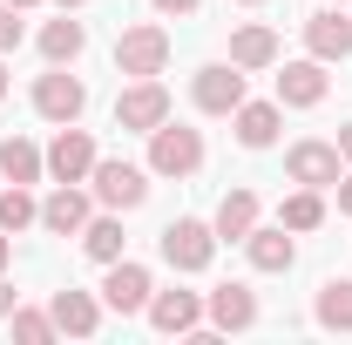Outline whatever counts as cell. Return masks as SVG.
<instances>
[{
    "instance_id": "1",
    "label": "cell",
    "mask_w": 352,
    "mask_h": 345,
    "mask_svg": "<svg viewBox=\"0 0 352 345\" xmlns=\"http://www.w3.org/2000/svg\"><path fill=\"white\" fill-rule=\"evenodd\" d=\"M149 170L156 176H197L204 170V135L183 122H156L149 129Z\"/></svg>"
},
{
    "instance_id": "2",
    "label": "cell",
    "mask_w": 352,
    "mask_h": 345,
    "mask_svg": "<svg viewBox=\"0 0 352 345\" xmlns=\"http://www.w3.org/2000/svg\"><path fill=\"white\" fill-rule=\"evenodd\" d=\"M156 122H170V88L156 82V75H135L122 95H116V129H135L149 135Z\"/></svg>"
},
{
    "instance_id": "3",
    "label": "cell",
    "mask_w": 352,
    "mask_h": 345,
    "mask_svg": "<svg viewBox=\"0 0 352 345\" xmlns=\"http://www.w3.org/2000/svg\"><path fill=\"white\" fill-rule=\"evenodd\" d=\"M156 244H163V264H176V271H204V264L217 258V230L204 216H176Z\"/></svg>"
},
{
    "instance_id": "4",
    "label": "cell",
    "mask_w": 352,
    "mask_h": 345,
    "mask_svg": "<svg viewBox=\"0 0 352 345\" xmlns=\"http://www.w3.org/2000/svg\"><path fill=\"white\" fill-rule=\"evenodd\" d=\"M190 95H197L204 115H237V102H244V68H237V61H210V68H197Z\"/></svg>"
},
{
    "instance_id": "5",
    "label": "cell",
    "mask_w": 352,
    "mask_h": 345,
    "mask_svg": "<svg viewBox=\"0 0 352 345\" xmlns=\"http://www.w3.org/2000/svg\"><path fill=\"white\" fill-rule=\"evenodd\" d=\"M88 183H95V197H102L109 210H135V203L149 197V170H135V163H116V156H109V163L95 156Z\"/></svg>"
},
{
    "instance_id": "6",
    "label": "cell",
    "mask_w": 352,
    "mask_h": 345,
    "mask_svg": "<svg viewBox=\"0 0 352 345\" xmlns=\"http://www.w3.org/2000/svg\"><path fill=\"white\" fill-rule=\"evenodd\" d=\"M163 61H170V34L163 27H122V41H116V68L122 75H163Z\"/></svg>"
},
{
    "instance_id": "7",
    "label": "cell",
    "mask_w": 352,
    "mask_h": 345,
    "mask_svg": "<svg viewBox=\"0 0 352 345\" xmlns=\"http://www.w3.org/2000/svg\"><path fill=\"white\" fill-rule=\"evenodd\" d=\"M285 176L305 183V190H332V183H339V142H292Z\"/></svg>"
},
{
    "instance_id": "8",
    "label": "cell",
    "mask_w": 352,
    "mask_h": 345,
    "mask_svg": "<svg viewBox=\"0 0 352 345\" xmlns=\"http://www.w3.org/2000/svg\"><path fill=\"white\" fill-rule=\"evenodd\" d=\"M88 170H95V142H88V129L61 122V135L47 142V176H54V183H82Z\"/></svg>"
},
{
    "instance_id": "9",
    "label": "cell",
    "mask_w": 352,
    "mask_h": 345,
    "mask_svg": "<svg viewBox=\"0 0 352 345\" xmlns=\"http://www.w3.org/2000/svg\"><path fill=\"white\" fill-rule=\"evenodd\" d=\"M34 109H41L47 122H75L88 109V88L75 82V75H61V68H47L41 82H34Z\"/></svg>"
},
{
    "instance_id": "10",
    "label": "cell",
    "mask_w": 352,
    "mask_h": 345,
    "mask_svg": "<svg viewBox=\"0 0 352 345\" xmlns=\"http://www.w3.org/2000/svg\"><path fill=\"white\" fill-rule=\"evenodd\" d=\"M278 102H285V109H318V102H325V61H318V54H311V61H285Z\"/></svg>"
},
{
    "instance_id": "11",
    "label": "cell",
    "mask_w": 352,
    "mask_h": 345,
    "mask_svg": "<svg viewBox=\"0 0 352 345\" xmlns=\"http://www.w3.org/2000/svg\"><path fill=\"white\" fill-rule=\"evenodd\" d=\"M149 291H156V285H149V271H142V264H109V285H102V298H109V311H122V318H129V311H149Z\"/></svg>"
},
{
    "instance_id": "12",
    "label": "cell",
    "mask_w": 352,
    "mask_h": 345,
    "mask_svg": "<svg viewBox=\"0 0 352 345\" xmlns=\"http://www.w3.org/2000/svg\"><path fill=\"white\" fill-rule=\"evenodd\" d=\"M149 325L156 332H197L204 325V298L197 291H149Z\"/></svg>"
},
{
    "instance_id": "13",
    "label": "cell",
    "mask_w": 352,
    "mask_h": 345,
    "mask_svg": "<svg viewBox=\"0 0 352 345\" xmlns=\"http://www.w3.org/2000/svg\"><path fill=\"white\" fill-rule=\"evenodd\" d=\"M305 47L318 54V61H346V54H352V21L339 14V7L311 14V21H305Z\"/></svg>"
},
{
    "instance_id": "14",
    "label": "cell",
    "mask_w": 352,
    "mask_h": 345,
    "mask_svg": "<svg viewBox=\"0 0 352 345\" xmlns=\"http://www.w3.org/2000/svg\"><path fill=\"white\" fill-rule=\"evenodd\" d=\"M47 318H54V332H68V339H95V325H102V304L88 298V291H54Z\"/></svg>"
},
{
    "instance_id": "15",
    "label": "cell",
    "mask_w": 352,
    "mask_h": 345,
    "mask_svg": "<svg viewBox=\"0 0 352 345\" xmlns=\"http://www.w3.org/2000/svg\"><path fill=\"white\" fill-rule=\"evenodd\" d=\"M204 311H210L217 332H244V325H258V298H251V285H217Z\"/></svg>"
},
{
    "instance_id": "16",
    "label": "cell",
    "mask_w": 352,
    "mask_h": 345,
    "mask_svg": "<svg viewBox=\"0 0 352 345\" xmlns=\"http://www.w3.org/2000/svg\"><path fill=\"white\" fill-rule=\"evenodd\" d=\"M41 230H54V237H82L88 230V197L75 190V183H61V190L41 203Z\"/></svg>"
},
{
    "instance_id": "17",
    "label": "cell",
    "mask_w": 352,
    "mask_h": 345,
    "mask_svg": "<svg viewBox=\"0 0 352 345\" xmlns=\"http://www.w3.org/2000/svg\"><path fill=\"white\" fill-rule=\"evenodd\" d=\"M210 230H217V244H244V237L258 230V197H251V190H230L217 203V223H210Z\"/></svg>"
},
{
    "instance_id": "18",
    "label": "cell",
    "mask_w": 352,
    "mask_h": 345,
    "mask_svg": "<svg viewBox=\"0 0 352 345\" xmlns=\"http://www.w3.org/2000/svg\"><path fill=\"white\" fill-rule=\"evenodd\" d=\"M237 142L244 149H271L278 142V102H237Z\"/></svg>"
},
{
    "instance_id": "19",
    "label": "cell",
    "mask_w": 352,
    "mask_h": 345,
    "mask_svg": "<svg viewBox=\"0 0 352 345\" xmlns=\"http://www.w3.org/2000/svg\"><path fill=\"white\" fill-rule=\"evenodd\" d=\"M244 251H251L258 271H292V258H298V244L285 237V223H278V230H251V237H244Z\"/></svg>"
},
{
    "instance_id": "20",
    "label": "cell",
    "mask_w": 352,
    "mask_h": 345,
    "mask_svg": "<svg viewBox=\"0 0 352 345\" xmlns=\"http://www.w3.org/2000/svg\"><path fill=\"white\" fill-rule=\"evenodd\" d=\"M41 170H47V156L28 135H7V142H0V176H7V183H34Z\"/></svg>"
},
{
    "instance_id": "21",
    "label": "cell",
    "mask_w": 352,
    "mask_h": 345,
    "mask_svg": "<svg viewBox=\"0 0 352 345\" xmlns=\"http://www.w3.org/2000/svg\"><path fill=\"white\" fill-rule=\"evenodd\" d=\"M230 61H237V68H271V61H278V34H271V27H237V34H230Z\"/></svg>"
},
{
    "instance_id": "22",
    "label": "cell",
    "mask_w": 352,
    "mask_h": 345,
    "mask_svg": "<svg viewBox=\"0 0 352 345\" xmlns=\"http://www.w3.org/2000/svg\"><path fill=\"white\" fill-rule=\"evenodd\" d=\"M82 47H88V27H82V21H68V14H61V21H47V27H41V54L54 61V68H61V61H75Z\"/></svg>"
},
{
    "instance_id": "23",
    "label": "cell",
    "mask_w": 352,
    "mask_h": 345,
    "mask_svg": "<svg viewBox=\"0 0 352 345\" xmlns=\"http://www.w3.org/2000/svg\"><path fill=\"white\" fill-rule=\"evenodd\" d=\"M122 244H129V237H122V216H88L82 251H88L95 264H116V258H122Z\"/></svg>"
},
{
    "instance_id": "24",
    "label": "cell",
    "mask_w": 352,
    "mask_h": 345,
    "mask_svg": "<svg viewBox=\"0 0 352 345\" xmlns=\"http://www.w3.org/2000/svg\"><path fill=\"white\" fill-rule=\"evenodd\" d=\"M311 311H318V325H325V332H352V278H332V285L318 291Z\"/></svg>"
},
{
    "instance_id": "25",
    "label": "cell",
    "mask_w": 352,
    "mask_h": 345,
    "mask_svg": "<svg viewBox=\"0 0 352 345\" xmlns=\"http://www.w3.org/2000/svg\"><path fill=\"white\" fill-rule=\"evenodd\" d=\"M278 223H285V230H318V223H325V197L298 183V197H285V210H278Z\"/></svg>"
},
{
    "instance_id": "26",
    "label": "cell",
    "mask_w": 352,
    "mask_h": 345,
    "mask_svg": "<svg viewBox=\"0 0 352 345\" xmlns=\"http://www.w3.org/2000/svg\"><path fill=\"white\" fill-rule=\"evenodd\" d=\"M28 223H41V203L28 197V183H14V190H0V230L14 237V230H28Z\"/></svg>"
},
{
    "instance_id": "27",
    "label": "cell",
    "mask_w": 352,
    "mask_h": 345,
    "mask_svg": "<svg viewBox=\"0 0 352 345\" xmlns=\"http://www.w3.org/2000/svg\"><path fill=\"white\" fill-rule=\"evenodd\" d=\"M14 339L21 345H47L54 339V318H47V311H14Z\"/></svg>"
},
{
    "instance_id": "28",
    "label": "cell",
    "mask_w": 352,
    "mask_h": 345,
    "mask_svg": "<svg viewBox=\"0 0 352 345\" xmlns=\"http://www.w3.org/2000/svg\"><path fill=\"white\" fill-rule=\"evenodd\" d=\"M7 47H21V7L0 0V54H7Z\"/></svg>"
},
{
    "instance_id": "29",
    "label": "cell",
    "mask_w": 352,
    "mask_h": 345,
    "mask_svg": "<svg viewBox=\"0 0 352 345\" xmlns=\"http://www.w3.org/2000/svg\"><path fill=\"white\" fill-rule=\"evenodd\" d=\"M332 190H339V210L352 216V176H339V183H332Z\"/></svg>"
},
{
    "instance_id": "30",
    "label": "cell",
    "mask_w": 352,
    "mask_h": 345,
    "mask_svg": "<svg viewBox=\"0 0 352 345\" xmlns=\"http://www.w3.org/2000/svg\"><path fill=\"white\" fill-rule=\"evenodd\" d=\"M0 318H14V285L0 278Z\"/></svg>"
},
{
    "instance_id": "31",
    "label": "cell",
    "mask_w": 352,
    "mask_h": 345,
    "mask_svg": "<svg viewBox=\"0 0 352 345\" xmlns=\"http://www.w3.org/2000/svg\"><path fill=\"white\" fill-rule=\"evenodd\" d=\"M163 14H197V0H156Z\"/></svg>"
},
{
    "instance_id": "32",
    "label": "cell",
    "mask_w": 352,
    "mask_h": 345,
    "mask_svg": "<svg viewBox=\"0 0 352 345\" xmlns=\"http://www.w3.org/2000/svg\"><path fill=\"white\" fill-rule=\"evenodd\" d=\"M339 156H346V163H352V122H346V129H339Z\"/></svg>"
},
{
    "instance_id": "33",
    "label": "cell",
    "mask_w": 352,
    "mask_h": 345,
    "mask_svg": "<svg viewBox=\"0 0 352 345\" xmlns=\"http://www.w3.org/2000/svg\"><path fill=\"white\" fill-rule=\"evenodd\" d=\"M7 258H14V244H7V230H0V271H7Z\"/></svg>"
},
{
    "instance_id": "34",
    "label": "cell",
    "mask_w": 352,
    "mask_h": 345,
    "mask_svg": "<svg viewBox=\"0 0 352 345\" xmlns=\"http://www.w3.org/2000/svg\"><path fill=\"white\" fill-rule=\"evenodd\" d=\"M0 95H7V61H0Z\"/></svg>"
},
{
    "instance_id": "35",
    "label": "cell",
    "mask_w": 352,
    "mask_h": 345,
    "mask_svg": "<svg viewBox=\"0 0 352 345\" xmlns=\"http://www.w3.org/2000/svg\"><path fill=\"white\" fill-rule=\"evenodd\" d=\"M7 7H34V0H7Z\"/></svg>"
},
{
    "instance_id": "36",
    "label": "cell",
    "mask_w": 352,
    "mask_h": 345,
    "mask_svg": "<svg viewBox=\"0 0 352 345\" xmlns=\"http://www.w3.org/2000/svg\"><path fill=\"white\" fill-rule=\"evenodd\" d=\"M61 7H82V0H61Z\"/></svg>"
},
{
    "instance_id": "37",
    "label": "cell",
    "mask_w": 352,
    "mask_h": 345,
    "mask_svg": "<svg viewBox=\"0 0 352 345\" xmlns=\"http://www.w3.org/2000/svg\"><path fill=\"white\" fill-rule=\"evenodd\" d=\"M244 7H258V0H244Z\"/></svg>"
}]
</instances>
